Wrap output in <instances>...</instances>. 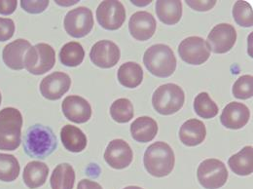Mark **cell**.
<instances>
[{"label":"cell","mask_w":253,"mask_h":189,"mask_svg":"<svg viewBox=\"0 0 253 189\" xmlns=\"http://www.w3.org/2000/svg\"><path fill=\"white\" fill-rule=\"evenodd\" d=\"M207 136L205 124L198 119H189L182 124L179 130V139L187 146L201 144Z\"/></svg>","instance_id":"d6986e66"},{"label":"cell","mask_w":253,"mask_h":189,"mask_svg":"<svg viewBox=\"0 0 253 189\" xmlns=\"http://www.w3.org/2000/svg\"><path fill=\"white\" fill-rule=\"evenodd\" d=\"M194 109L197 115L204 119H211L218 114L217 104L206 92H202L195 97Z\"/></svg>","instance_id":"83f0119b"},{"label":"cell","mask_w":253,"mask_h":189,"mask_svg":"<svg viewBox=\"0 0 253 189\" xmlns=\"http://www.w3.org/2000/svg\"><path fill=\"white\" fill-rule=\"evenodd\" d=\"M133 159V153L124 140H113L107 145L104 152V160L113 169L122 170L130 165Z\"/></svg>","instance_id":"4fadbf2b"},{"label":"cell","mask_w":253,"mask_h":189,"mask_svg":"<svg viewBox=\"0 0 253 189\" xmlns=\"http://www.w3.org/2000/svg\"><path fill=\"white\" fill-rule=\"evenodd\" d=\"M48 175L49 168L45 163L32 161L25 167L23 179L29 189H35L42 187L46 183Z\"/></svg>","instance_id":"7402d4cb"},{"label":"cell","mask_w":253,"mask_h":189,"mask_svg":"<svg viewBox=\"0 0 253 189\" xmlns=\"http://www.w3.org/2000/svg\"><path fill=\"white\" fill-rule=\"evenodd\" d=\"M230 169L238 176H250L253 172V146H245L228 160Z\"/></svg>","instance_id":"cb8c5ba5"},{"label":"cell","mask_w":253,"mask_h":189,"mask_svg":"<svg viewBox=\"0 0 253 189\" xmlns=\"http://www.w3.org/2000/svg\"><path fill=\"white\" fill-rule=\"evenodd\" d=\"M70 85V77L64 72L57 71L46 76L41 81L40 92L45 98L50 100H57L68 92Z\"/></svg>","instance_id":"9a60e30c"},{"label":"cell","mask_w":253,"mask_h":189,"mask_svg":"<svg viewBox=\"0 0 253 189\" xmlns=\"http://www.w3.org/2000/svg\"><path fill=\"white\" fill-rule=\"evenodd\" d=\"M63 146L71 152H81L87 146V137L78 127L65 125L61 131Z\"/></svg>","instance_id":"603a6c76"},{"label":"cell","mask_w":253,"mask_h":189,"mask_svg":"<svg viewBox=\"0 0 253 189\" xmlns=\"http://www.w3.org/2000/svg\"><path fill=\"white\" fill-rule=\"evenodd\" d=\"M1 99H2V97H1V93H0V104H1Z\"/></svg>","instance_id":"f35d334b"},{"label":"cell","mask_w":253,"mask_h":189,"mask_svg":"<svg viewBox=\"0 0 253 189\" xmlns=\"http://www.w3.org/2000/svg\"><path fill=\"white\" fill-rule=\"evenodd\" d=\"M18 5L17 0H0V14L11 15L14 13Z\"/></svg>","instance_id":"d590c367"},{"label":"cell","mask_w":253,"mask_h":189,"mask_svg":"<svg viewBox=\"0 0 253 189\" xmlns=\"http://www.w3.org/2000/svg\"><path fill=\"white\" fill-rule=\"evenodd\" d=\"M178 54L183 62L192 65H200L210 59L211 49L202 37L190 36L179 44Z\"/></svg>","instance_id":"30bf717a"},{"label":"cell","mask_w":253,"mask_h":189,"mask_svg":"<svg viewBox=\"0 0 253 189\" xmlns=\"http://www.w3.org/2000/svg\"><path fill=\"white\" fill-rule=\"evenodd\" d=\"M200 185L206 189H218L224 187L228 180L225 164L214 158L203 161L197 171Z\"/></svg>","instance_id":"52a82bcc"},{"label":"cell","mask_w":253,"mask_h":189,"mask_svg":"<svg viewBox=\"0 0 253 189\" xmlns=\"http://www.w3.org/2000/svg\"><path fill=\"white\" fill-rule=\"evenodd\" d=\"M22 113L14 107L0 111V150H16L22 142Z\"/></svg>","instance_id":"3957f363"},{"label":"cell","mask_w":253,"mask_h":189,"mask_svg":"<svg viewBox=\"0 0 253 189\" xmlns=\"http://www.w3.org/2000/svg\"><path fill=\"white\" fill-rule=\"evenodd\" d=\"M250 118V108L244 103L233 101L224 107L220 116V122L223 126L228 129L239 130L249 123Z\"/></svg>","instance_id":"e0dca14e"},{"label":"cell","mask_w":253,"mask_h":189,"mask_svg":"<svg viewBox=\"0 0 253 189\" xmlns=\"http://www.w3.org/2000/svg\"><path fill=\"white\" fill-rule=\"evenodd\" d=\"M112 119L118 123H127L133 117V106L129 99L119 98L110 107Z\"/></svg>","instance_id":"f546056e"},{"label":"cell","mask_w":253,"mask_h":189,"mask_svg":"<svg viewBox=\"0 0 253 189\" xmlns=\"http://www.w3.org/2000/svg\"><path fill=\"white\" fill-rule=\"evenodd\" d=\"M233 94L240 99H248L253 95V75L241 76L233 86Z\"/></svg>","instance_id":"1f68e13d"},{"label":"cell","mask_w":253,"mask_h":189,"mask_svg":"<svg viewBox=\"0 0 253 189\" xmlns=\"http://www.w3.org/2000/svg\"><path fill=\"white\" fill-rule=\"evenodd\" d=\"M22 8L31 14H39L44 12L47 7L49 6L48 0H41V1H31V0H22L21 1Z\"/></svg>","instance_id":"d6a6232c"},{"label":"cell","mask_w":253,"mask_h":189,"mask_svg":"<svg viewBox=\"0 0 253 189\" xmlns=\"http://www.w3.org/2000/svg\"><path fill=\"white\" fill-rule=\"evenodd\" d=\"M75 183V172L67 163L58 165L51 176L52 189H72Z\"/></svg>","instance_id":"484cf974"},{"label":"cell","mask_w":253,"mask_h":189,"mask_svg":"<svg viewBox=\"0 0 253 189\" xmlns=\"http://www.w3.org/2000/svg\"><path fill=\"white\" fill-rule=\"evenodd\" d=\"M85 51L79 42H69L63 45L60 52V61L65 66L74 67L84 61Z\"/></svg>","instance_id":"4316f807"},{"label":"cell","mask_w":253,"mask_h":189,"mask_svg":"<svg viewBox=\"0 0 253 189\" xmlns=\"http://www.w3.org/2000/svg\"><path fill=\"white\" fill-rule=\"evenodd\" d=\"M157 24L152 14L146 11L134 13L128 22V30L131 36L138 41L150 39L156 32Z\"/></svg>","instance_id":"2e32d148"},{"label":"cell","mask_w":253,"mask_h":189,"mask_svg":"<svg viewBox=\"0 0 253 189\" xmlns=\"http://www.w3.org/2000/svg\"><path fill=\"white\" fill-rule=\"evenodd\" d=\"M56 63V52L52 46L39 43L32 46L26 54L24 66L32 74L42 75L50 71Z\"/></svg>","instance_id":"8992f818"},{"label":"cell","mask_w":253,"mask_h":189,"mask_svg":"<svg viewBox=\"0 0 253 189\" xmlns=\"http://www.w3.org/2000/svg\"><path fill=\"white\" fill-rule=\"evenodd\" d=\"M58 147V140L52 129L41 124L29 128L24 140L26 153L32 158L45 159Z\"/></svg>","instance_id":"6da1fadb"},{"label":"cell","mask_w":253,"mask_h":189,"mask_svg":"<svg viewBox=\"0 0 253 189\" xmlns=\"http://www.w3.org/2000/svg\"><path fill=\"white\" fill-rule=\"evenodd\" d=\"M143 164L146 171L151 176L156 178L167 177L174 168V152L171 147L164 142H154L146 149Z\"/></svg>","instance_id":"7a4b0ae2"},{"label":"cell","mask_w":253,"mask_h":189,"mask_svg":"<svg viewBox=\"0 0 253 189\" xmlns=\"http://www.w3.org/2000/svg\"><path fill=\"white\" fill-rule=\"evenodd\" d=\"M237 41V32L230 24H219L215 26L208 35L207 43L210 49L215 54L229 52Z\"/></svg>","instance_id":"8fae6325"},{"label":"cell","mask_w":253,"mask_h":189,"mask_svg":"<svg viewBox=\"0 0 253 189\" xmlns=\"http://www.w3.org/2000/svg\"><path fill=\"white\" fill-rule=\"evenodd\" d=\"M77 189H102V188L95 182H92L90 180H82L79 182Z\"/></svg>","instance_id":"8d00e7d4"},{"label":"cell","mask_w":253,"mask_h":189,"mask_svg":"<svg viewBox=\"0 0 253 189\" xmlns=\"http://www.w3.org/2000/svg\"><path fill=\"white\" fill-rule=\"evenodd\" d=\"M64 116L71 122L81 124L87 122L92 116L91 104L80 95H68L62 104Z\"/></svg>","instance_id":"5bb4252c"},{"label":"cell","mask_w":253,"mask_h":189,"mask_svg":"<svg viewBox=\"0 0 253 189\" xmlns=\"http://www.w3.org/2000/svg\"><path fill=\"white\" fill-rule=\"evenodd\" d=\"M233 16L236 23L243 28L253 26V12L252 6L246 1H237L233 7Z\"/></svg>","instance_id":"4dcf8cb0"},{"label":"cell","mask_w":253,"mask_h":189,"mask_svg":"<svg viewBox=\"0 0 253 189\" xmlns=\"http://www.w3.org/2000/svg\"><path fill=\"white\" fill-rule=\"evenodd\" d=\"M31 47L32 44L26 39H17L9 43L3 49V62L8 67L14 70H21L25 68V57Z\"/></svg>","instance_id":"ac0fdd59"},{"label":"cell","mask_w":253,"mask_h":189,"mask_svg":"<svg viewBox=\"0 0 253 189\" xmlns=\"http://www.w3.org/2000/svg\"><path fill=\"white\" fill-rule=\"evenodd\" d=\"M124 189H141V188H139V187H126Z\"/></svg>","instance_id":"74e56055"},{"label":"cell","mask_w":253,"mask_h":189,"mask_svg":"<svg viewBox=\"0 0 253 189\" xmlns=\"http://www.w3.org/2000/svg\"><path fill=\"white\" fill-rule=\"evenodd\" d=\"M121 52L119 47L110 40L96 42L90 52L92 63L101 68H111L120 61Z\"/></svg>","instance_id":"7c38bea8"},{"label":"cell","mask_w":253,"mask_h":189,"mask_svg":"<svg viewBox=\"0 0 253 189\" xmlns=\"http://www.w3.org/2000/svg\"><path fill=\"white\" fill-rule=\"evenodd\" d=\"M143 63L148 71L160 78H167L176 69V58L171 48L166 44L149 47L143 56Z\"/></svg>","instance_id":"277c9868"},{"label":"cell","mask_w":253,"mask_h":189,"mask_svg":"<svg viewBox=\"0 0 253 189\" xmlns=\"http://www.w3.org/2000/svg\"><path fill=\"white\" fill-rule=\"evenodd\" d=\"M156 13L159 20L165 25H176L182 17V3L179 0H158Z\"/></svg>","instance_id":"44dd1931"},{"label":"cell","mask_w":253,"mask_h":189,"mask_svg":"<svg viewBox=\"0 0 253 189\" xmlns=\"http://www.w3.org/2000/svg\"><path fill=\"white\" fill-rule=\"evenodd\" d=\"M158 133L157 122L148 116H141L135 119L130 125V134L137 142L145 143L154 140Z\"/></svg>","instance_id":"ffe728a7"},{"label":"cell","mask_w":253,"mask_h":189,"mask_svg":"<svg viewBox=\"0 0 253 189\" xmlns=\"http://www.w3.org/2000/svg\"><path fill=\"white\" fill-rule=\"evenodd\" d=\"M185 101V94L181 87L173 83L161 85L152 96L154 109L162 115H171L179 111Z\"/></svg>","instance_id":"5b68a950"},{"label":"cell","mask_w":253,"mask_h":189,"mask_svg":"<svg viewBox=\"0 0 253 189\" xmlns=\"http://www.w3.org/2000/svg\"><path fill=\"white\" fill-rule=\"evenodd\" d=\"M96 20L104 30L117 31L126 21L125 7L120 1H103L96 9Z\"/></svg>","instance_id":"ba28073f"},{"label":"cell","mask_w":253,"mask_h":189,"mask_svg":"<svg viewBox=\"0 0 253 189\" xmlns=\"http://www.w3.org/2000/svg\"><path fill=\"white\" fill-rule=\"evenodd\" d=\"M118 80L126 88L133 89L139 86L143 80V70L138 63L127 62L118 69Z\"/></svg>","instance_id":"d4e9b609"},{"label":"cell","mask_w":253,"mask_h":189,"mask_svg":"<svg viewBox=\"0 0 253 189\" xmlns=\"http://www.w3.org/2000/svg\"><path fill=\"white\" fill-rule=\"evenodd\" d=\"M20 164L14 155L0 153V181L10 183L15 181L20 174Z\"/></svg>","instance_id":"f1b7e54d"},{"label":"cell","mask_w":253,"mask_h":189,"mask_svg":"<svg viewBox=\"0 0 253 189\" xmlns=\"http://www.w3.org/2000/svg\"><path fill=\"white\" fill-rule=\"evenodd\" d=\"M186 4L191 7L193 10L196 11H201V12H206L211 9H212L215 4L216 0H208V1H192V0H186Z\"/></svg>","instance_id":"e575fe53"},{"label":"cell","mask_w":253,"mask_h":189,"mask_svg":"<svg viewBox=\"0 0 253 189\" xmlns=\"http://www.w3.org/2000/svg\"><path fill=\"white\" fill-rule=\"evenodd\" d=\"M63 26L65 32L72 37H84L93 30V13L89 8L86 7H78L70 10L64 18Z\"/></svg>","instance_id":"9c48e42d"},{"label":"cell","mask_w":253,"mask_h":189,"mask_svg":"<svg viewBox=\"0 0 253 189\" xmlns=\"http://www.w3.org/2000/svg\"><path fill=\"white\" fill-rule=\"evenodd\" d=\"M15 32V24L13 20L8 18H0V42L7 41L12 38Z\"/></svg>","instance_id":"836d02e7"}]
</instances>
